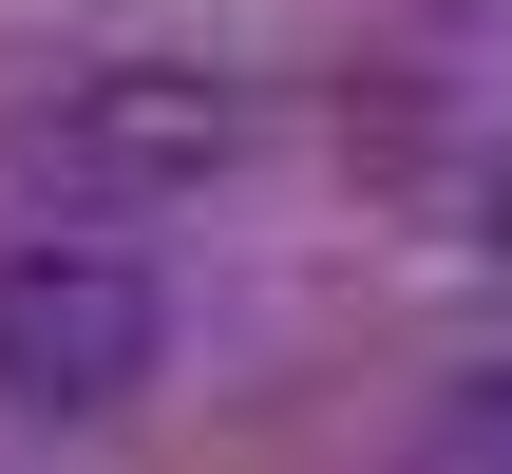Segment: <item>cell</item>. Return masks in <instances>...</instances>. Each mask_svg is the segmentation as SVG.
Instances as JSON below:
<instances>
[{
    "mask_svg": "<svg viewBox=\"0 0 512 474\" xmlns=\"http://www.w3.org/2000/svg\"><path fill=\"white\" fill-rule=\"evenodd\" d=\"M171 380V285H152V247H114V228H38V247H0V418H133Z\"/></svg>",
    "mask_w": 512,
    "mask_h": 474,
    "instance_id": "cell-1",
    "label": "cell"
},
{
    "mask_svg": "<svg viewBox=\"0 0 512 474\" xmlns=\"http://www.w3.org/2000/svg\"><path fill=\"white\" fill-rule=\"evenodd\" d=\"M38 152H57L76 190H209V171L247 152V95H228L209 57H95V76L38 114Z\"/></svg>",
    "mask_w": 512,
    "mask_h": 474,
    "instance_id": "cell-2",
    "label": "cell"
},
{
    "mask_svg": "<svg viewBox=\"0 0 512 474\" xmlns=\"http://www.w3.org/2000/svg\"><path fill=\"white\" fill-rule=\"evenodd\" d=\"M399 474H512V361H456V380L418 399V437H399Z\"/></svg>",
    "mask_w": 512,
    "mask_h": 474,
    "instance_id": "cell-3",
    "label": "cell"
}]
</instances>
